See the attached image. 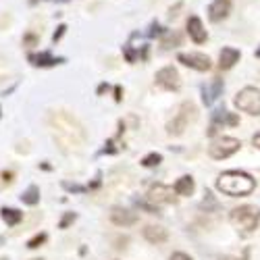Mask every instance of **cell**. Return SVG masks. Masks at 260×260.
Masks as SVG:
<instances>
[{"instance_id":"obj_29","label":"cell","mask_w":260,"mask_h":260,"mask_svg":"<svg viewBox=\"0 0 260 260\" xmlns=\"http://www.w3.org/2000/svg\"><path fill=\"white\" fill-rule=\"evenodd\" d=\"M171 260H191V258L187 254H183V252H175V254L171 256Z\"/></svg>"},{"instance_id":"obj_17","label":"cell","mask_w":260,"mask_h":260,"mask_svg":"<svg viewBox=\"0 0 260 260\" xmlns=\"http://www.w3.org/2000/svg\"><path fill=\"white\" fill-rule=\"evenodd\" d=\"M29 62L34 67H52V64L62 62V58H54L50 52H40V54H29Z\"/></svg>"},{"instance_id":"obj_1","label":"cell","mask_w":260,"mask_h":260,"mask_svg":"<svg viewBox=\"0 0 260 260\" xmlns=\"http://www.w3.org/2000/svg\"><path fill=\"white\" fill-rule=\"evenodd\" d=\"M50 127H52L54 138L62 150H79L85 142V134H83L81 125L67 113H52Z\"/></svg>"},{"instance_id":"obj_25","label":"cell","mask_w":260,"mask_h":260,"mask_svg":"<svg viewBox=\"0 0 260 260\" xmlns=\"http://www.w3.org/2000/svg\"><path fill=\"white\" fill-rule=\"evenodd\" d=\"M23 44H25V46H36V44H38V36H36V34H27V36L23 38Z\"/></svg>"},{"instance_id":"obj_21","label":"cell","mask_w":260,"mask_h":260,"mask_svg":"<svg viewBox=\"0 0 260 260\" xmlns=\"http://www.w3.org/2000/svg\"><path fill=\"white\" fill-rule=\"evenodd\" d=\"M160 160H162V156L156 154V152H152V154H148V156L142 158V165H144V167H158Z\"/></svg>"},{"instance_id":"obj_14","label":"cell","mask_w":260,"mask_h":260,"mask_svg":"<svg viewBox=\"0 0 260 260\" xmlns=\"http://www.w3.org/2000/svg\"><path fill=\"white\" fill-rule=\"evenodd\" d=\"M221 92H223V79H214L212 83H208V85H204L202 88V100H204V104H212L216 98L221 96Z\"/></svg>"},{"instance_id":"obj_7","label":"cell","mask_w":260,"mask_h":260,"mask_svg":"<svg viewBox=\"0 0 260 260\" xmlns=\"http://www.w3.org/2000/svg\"><path fill=\"white\" fill-rule=\"evenodd\" d=\"M148 202L154 204V206H162V204H175L177 202V193L173 187L169 185H162V183H156L150 187L148 191Z\"/></svg>"},{"instance_id":"obj_3","label":"cell","mask_w":260,"mask_h":260,"mask_svg":"<svg viewBox=\"0 0 260 260\" xmlns=\"http://www.w3.org/2000/svg\"><path fill=\"white\" fill-rule=\"evenodd\" d=\"M229 221L231 225L242 231V233H252L258 223H260V210L256 206H240V208H233L229 214Z\"/></svg>"},{"instance_id":"obj_33","label":"cell","mask_w":260,"mask_h":260,"mask_svg":"<svg viewBox=\"0 0 260 260\" xmlns=\"http://www.w3.org/2000/svg\"><path fill=\"white\" fill-rule=\"evenodd\" d=\"M256 56H258V58H260V48H258V50H256Z\"/></svg>"},{"instance_id":"obj_19","label":"cell","mask_w":260,"mask_h":260,"mask_svg":"<svg viewBox=\"0 0 260 260\" xmlns=\"http://www.w3.org/2000/svg\"><path fill=\"white\" fill-rule=\"evenodd\" d=\"M3 219L7 225H17V223H21V219H23V214L15 208H3Z\"/></svg>"},{"instance_id":"obj_31","label":"cell","mask_w":260,"mask_h":260,"mask_svg":"<svg viewBox=\"0 0 260 260\" xmlns=\"http://www.w3.org/2000/svg\"><path fill=\"white\" fill-rule=\"evenodd\" d=\"M3 179L9 183V181H13V173H3Z\"/></svg>"},{"instance_id":"obj_28","label":"cell","mask_w":260,"mask_h":260,"mask_svg":"<svg viewBox=\"0 0 260 260\" xmlns=\"http://www.w3.org/2000/svg\"><path fill=\"white\" fill-rule=\"evenodd\" d=\"M64 29H67V27H64V25H58V29L54 31V36H52V40H54V42H58V40L62 38V34H64Z\"/></svg>"},{"instance_id":"obj_15","label":"cell","mask_w":260,"mask_h":260,"mask_svg":"<svg viewBox=\"0 0 260 260\" xmlns=\"http://www.w3.org/2000/svg\"><path fill=\"white\" fill-rule=\"evenodd\" d=\"M240 50H235V48H223L221 50V56H219V69H223V71H227V69H231L233 64L240 60Z\"/></svg>"},{"instance_id":"obj_9","label":"cell","mask_w":260,"mask_h":260,"mask_svg":"<svg viewBox=\"0 0 260 260\" xmlns=\"http://www.w3.org/2000/svg\"><path fill=\"white\" fill-rule=\"evenodd\" d=\"M179 62H183L185 67L189 69H196V71H208L212 64H210V58L206 54H200V52H189V54H179L177 56Z\"/></svg>"},{"instance_id":"obj_18","label":"cell","mask_w":260,"mask_h":260,"mask_svg":"<svg viewBox=\"0 0 260 260\" xmlns=\"http://www.w3.org/2000/svg\"><path fill=\"white\" fill-rule=\"evenodd\" d=\"M173 189H175L177 196H191V193H193V179L185 175V177H181L175 183V187H173Z\"/></svg>"},{"instance_id":"obj_23","label":"cell","mask_w":260,"mask_h":260,"mask_svg":"<svg viewBox=\"0 0 260 260\" xmlns=\"http://www.w3.org/2000/svg\"><path fill=\"white\" fill-rule=\"evenodd\" d=\"M73 221H75V214H73V212H67V214L62 216V221H60V229H67Z\"/></svg>"},{"instance_id":"obj_13","label":"cell","mask_w":260,"mask_h":260,"mask_svg":"<svg viewBox=\"0 0 260 260\" xmlns=\"http://www.w3.org/2000/svg\"><path fill=\"white\" fill-rule=\"evenodd\" d=\"M111 221H113L115 225H123V227H127V225L138 223V214H136V212H129V210H125V208L115 206V208L111 210Z\"/></svg>"},{"instance_id":"obj_8","label":"cell","mask_w":260,"mask_h":260,"mask_svg":"<svg viewBox=\"0 0 260 260\" xmlns=\"http://www.w3.org/2000/svg\"><path fill=\"white\" fill-rule=\"evenodd\" d=\"M156 85L160 88L169 90V92H177L181 88V79H179V73L173 69V67H165L156 73Z\"/></svg>"},{"instance_id":"obj_12","label":"cell","mask_w":260,"mask_h":260,"mask_svg":"<svg viewBox=\"0 0 260 260\" xmlns=\"http://www.w3.org/2000/svg\"><path fill=\"white\" fill-rule=\"evenodd\" d=\"M187 34H189V38L193 42H196V44H202V42H206V38H208L206 29L202 25V21L198 17H189L187 19Z\"/></svg>"},{"instance_id":"obj_22","label":"cell","mask_w":260,"mask_h":260,"mask_svg":"<svg viewBox=\"0 0 260 260\" xmlns=\"http://www.w3.org/2000/svg\"><path fill=\"white\" fill-rule=\"evenodd\" d=\"M44 242H46V235H44V233H38V235L34 237V240H29V242H27V248H31V250H34V248H40Z\"/></svg>"},{"instance_id":"obj_6","label":"cell","mask_w":260,"mask_h":260,"mask_svg":"<svg viewBox=\"0 0 260 260\" xmlns=\"http://www.w3.org/2000/svg\"><path fill=\"white\" fill-rule=\"evenodd\" d=\"M235 106L248 115H260V90L244 88L235 96Z\"/></svg>"},{"instance_id":"obj_5","label":"cell","mask_w":260,"mask_h":260,"mask_svg":"<svg viewBox=\"0 0 260 260\" xmlns=\"http://www.w3.org/2000/svg\"><path fill=\"white\" fill-rule=\"evenodd\" d=\"M240 146H242L240 140H235V138H219L208 146V154L214 160H223V158H229L231 154H235L237 150H240Z\"/></svg>"},{"instance_id":"obj_4","label":"cell","mask_w":260,"mask_h":260,"mask_svg":"<svg viewBox=\"0 0 260 260\" xmlns=\"http://www.w3.org/2000/svg\"><path fill=\"white\" fill-rule=\"evenodd\" d=\"M191 121H196V106H193L191 102H185V104H181L175 119L167 125V132L171 136H181Z\"/></svg>"},{"instance_id":"obj_27","label":"cell","mask_w":260,"mask_h":260,"mask_svg":"<svg viewBox=\"0 0 260 260\" xmlns=\"http://www.w3.org/2000/svg\"><path fill=\"white\" fill-rule=\"evenodd\" d=\"M64 185V189H69V191H85V187H81V185H75V183H62Z\"/></svg>"},{"instance_id":"obj_30","label":"cell","mask_w":260,"mask_h":260,"mask_svg":"<svg viewBox=\"0 0 260 260\" xmlns=\"http://www.w3.org/2000/svg\"><path fill=\"white\" fill-rule=\"evenodd\" d=\"M252 144H254L256 148H260V134H256V136L252 138Z\"/></svg>"},{"instance_id":"obj_10","label":"cell","mask_w":260,"mask_h":260,"mask_svg":"<svg viewBox=\"0 0 260 260\" xmlns=\"http://www.w3.org/2000/svg\"><path fill=\"white\" fill-rule=\"evenodd\" d=\"M235 127V125H240V117H235L233 113H227V111H216L214 117H212V125L208 129V136H214L216 132H219V127Z\"/></svg>"},{"instance_id":"obj_26","label":"cell","mask_w":260,"mask_h":260,"mask_svg":"<svg viewBox=\"0 0 260 260\" xmlns=\"http://www.w3.org/2000/svg\"><path fill=\"white\" fill-rule=\"evenodd\" d=\"M150 36H152V38H156V36H162L165 31H162V27L158 25V23H152V25H150V31H148Z\"/></svg>"},{"instance_id":"obj_32","label":"cell","mask_w":260,"mask_h":260,"mask_svg":"<svg viewBox=\"0 0 260 260\" xmlns=\"http://www.w3.org/2000/svg\"><path fill=\"white\" fill-rule=\"evenodd\" d=\"M246 258H248V252H246L242 258H229V256H225V258H221V260H246Z\"/></svg>"},{"instance_id":"obj_2","label":"cell","mask_w":260,"mask_h":260,"mask_svg":"<svg viewBox=\"0 0 260 260\" xmlns=\"http://www.w3.org/2000/svg\"><path fill=\"white\" fill-rule=\"evenodd\" d=\"M254 179L248 175V173H242V171H227V173H221L219 179H216V187H219L223 193L231 198H237V196H248V193L254 189Z\"/></svg>"},{"instance_id":"obj_20","label":"cell","mask_w":260,"mask_h":260,"mask_svg":"<svg viewBox=\"0 0 260 260\" xmlns=\"http://www.w3.org/2000/svg\"><path fill=\"white\" fill-rule=\"evenodd\" d=\"M21 200H23L25 204H29V206L38 204V202H40V189H38L36 185L27 187V191H23V196H21Z\"/></svg>"},{"instance_id":"obj_11","label":"cell","mask_w":260,"mask_h":260,"mask_svg":"<svg viewBox=\"0 0 260 260\" xmlns=\"http://www.w3.org/2000/svg\"><path fill=\"white\" fill-rule=\"evenodd\" d=\"M229 13H231V0H214V3L208 7V17H210V21H214V23L223 21Z\"/></svg>"},{"instance_id":"obj_16","label":"cell","mask_w":260,"mask_h":260,"mask_svg":"<svg viewBox=\"0 0 260 260\" xmlns=\"http://www.w3.org/2000/svg\"><path fill=\"white\" fill-rule=\"evenodd\" d=\"M144 237L150 244H162V242H167V229L156 227V225H148L144 229Z\"/></svg>"},{"instance_id":"obj_24","label":"cell","mask_w":260,"mask_h":260,"mask_svg":"<svg viewBox=\"0 0 260 260\" xmlns=\"http://www.w3.org/2000/svg\"><path fill=\"white\" fill-rule=\"evenodd\" d=\"M173 44H179V36H177V34H173V36H169V38H167V40L162 42V46H165V48H171Z\"/></svg>"}]
</instances>
